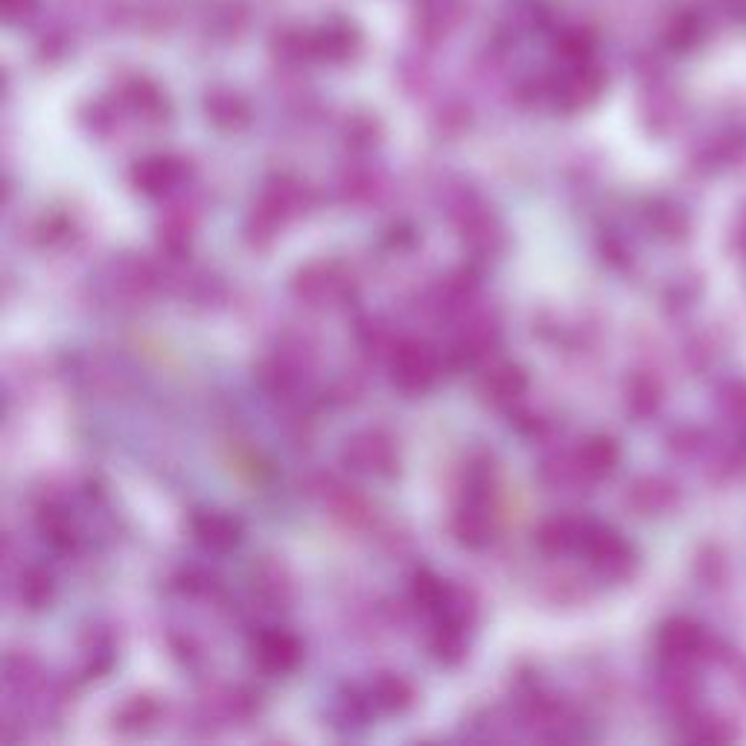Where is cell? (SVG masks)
<instances>
[{"instance_id": "5", "label": "cell", "mask_w": 746, "mask_h": 746, "mask_svg": "<svg viewBox=\"0 0 746 746\" xmlns=\"http://www.w3.org/2000/svg\"><path fill=\"white\" fill-rule=\"evenodd\" d=\"M525 385V376L516 371V368H502V371H493L490 373V379H487V391L496 397V400H508L513 397L519 388Z\"/></svg>"}, {"instance_id": "2", "label": "cell", "mask_w": 746, "mask_h": 746, "mask_svg": "<svg viewBox=\"0 0 746 746\" xmlns=\"http://www.w3.org/2000/svg\"><path fill=\"white\" fill-rule=\"evenodd\" d=\"M347 458H353L356 464H362L359 470H379L382 464L391 461V446L382 441L379 435H365L347 449Z\"/></svg>"}, {"instance_id": "1", "label": "cell", "mask_w": 746, "mask_h": 746, "mask_svg": "<svg viewBox=\"0 0 746 746\" xmlns=\"http://www.w3.org/2000/svg\"><path fill=\"white\" fill-rule=\"evenodd\" d=\"M394 376L408 391H423L435 379V356L429 353V347L420 344L403 347L394 362Z\"/></svg>"}, {"instance_id": "3", "label": "cell", "mask_w": 746, "mask_h": 746, "mask_svg": "<svg viewBox=\"0 0 746 746\" xmlns=\"http://www.w3.org/2000/svg\"><path fill=\"white\" fill-rule=\"evenodd\" d=\"M260 659H263V665L272 668V671H286V668H292L295 659H298V645H295L289 636H269V639H263Z\"/></svg>"}, {"instance_id": "6", "label": "cell", "mask_w": 746, "mask_h": 746, "mask_svg": "<svg viewBox=\"0 0 746 746\" xmlns=\"http://www.w3.org/2000/svg\"><path fill=\"white\" fill-rule=\"evenodd\" d=\"M379 694L385 697V703H388V706H397L400 700H406L408 697V685L403 682V679L388 677L379 682Z\"/></svg>"}, {"instance_id": "4", "label": "cell", "mask_w": 746, "mask_h": 746, "mask_svg": "<svg viewBox=\"0 0 746 746\" xmlns=\"http://www.w3.org/2000/svg\"><path fill=\"white\" fill-rule=\"evenodd\" d=\"M199 537L213 548H225V545L237 543V528L231 525V519L222 516H204L199 522Z\"/></svg>"}]
</instances>
